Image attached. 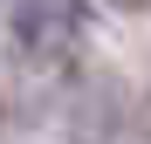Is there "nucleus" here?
Segmentation results:
<instances>
[{
    "instance_id": "obj_2",
    "label": "nucleus",
    "mask_w": 151,
    "mask_h": 144,
    "mask_svg": "<svg viewBox=\"0 0 151 144\" xmlns=\"http://www.w3.org/2000/svg\"><path fill=\"white\" fill-rule=\"evenodd\" d=\"M110 7H151V0H110Z\"/></svg>"
},
{
    "instance_id": "obj_1",
    "label": "nucleus",
    "mask_w": 151,
    "mask_h": 144,
    "mask_svg": "<svg viewBox=\"0 0 151 144\" xmlns=\"http://www.w3.org/2000/svg\"><path fill=\"white\" fill-rule=\"evenodd\" d=\"M14 41H21V55H48V62L76 55V41H83V0H21L14 7Z\"/></svg>"
}]
</instances>
